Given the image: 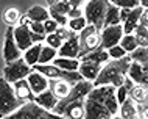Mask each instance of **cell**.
<instances>
[{"instance_id":"obj_39","label":"cell","mask_w":148,"mask_h":119,"mask_svg":"<svg viewBox=\"0 0 148 119\" xmlns=\"http://www.w3.org/2000/svg\"><path fill=\"white\" fill-rule=\"evenodd\" d=\"M72 33H73V31H70L67 27H58V30L55 31V35H56V36L61 39V41H66V39L69 38Z\"/></svg>"},{"instance_id":"obj_47","label":"cell","mask_w":148,"mask_h":119,"mask_svg":"<svg viewBox=\"0 0 148 119\" xmlns=\"http://www.w3.org/2000/svg\"><path fill=\"white\" fill-rule=\"evenodd\" d=\"M105 119H120L119 116H112V118H105Z\"/></svg>"},{"instance_id":"obj_20","label":"cell","mask_w":148,"mask_h":119,"mask_svg":"<svg viewBox=\"0 0 148 119\" xmlns=\"http://www.w3.org/2000/svg\"><path fill=\"white\" fill-rule=\"evenodd\" d=\"M70 88H72V85H69V83L64 82V80H50L49 82V89L59 99V100L69 94Z\"/></svg>"},{"instance_id":"obj_9","label":"cell","mask_w":148,"mask_h":119,"mask_svg":"<svg viewBox=\"0 0 148 119\" xmlns=\"http://www.w3.org/2000/svg\"><path fill=\"white\" fill-rule=\"evenodd\" d=\"M31 71H33V67L27 64V63L23 61V58H19V59H14V61L5 64V67H3V78H5L8 83L13 85L14 82L27 78V75H28Z\"/></svg>"},{"instance_id":"obj_6","label":"cell","mask_w":148,"mask_h":119,"mask_svg":"<svg viewBox=\"0 0 148 119\" xmlns=\"http://www.w3.org/2000/svg\"><path fill=\"white\" fill-rule=\"evenodd\" d=\"M108 6V0H87L84 5V19L87 25H94L98 31L103 28V19Z\"/></svg>"},{"instance_id":"obj_44","label":"cell","mask_w":148,"mask_h":119,"mask_svg":"<svg viewBox=\"0 0 148 119\" xmlns=\"http://www.w3.org/2000/svg\"><path fill=\"white\" fill-rule=\"evenodd\" d=\"M128 14H130V10H120V13H119L120 24H123V22H125V19L128 17Z\"/></svg>"},{"instance_id":"obj_12","label":"cell","mask_w":148,"mask_h":119,"mask_svg":"<svg viewBox=\"0 0 148 119\" xmlns=\"http://www.w3.org/2000/svg\"><path fill=\"white\" fill-rule=\"evenodd\" d=\"M3 58L6 63H11L14 59L22 58V52L19 50V47L16 46L14 35H13V27H8L5 33V42H3Z\"/></svg>"},{"instance_id":"obj_38","label":"cell","mask_w":148,"mask_h":119,"mask_svg":"<svg viewBox=\"0 0 148 119\" xmlns=\"http://www.w3.org/2000/svg\"><path fill=\"white\" fill-rule=\"evenodd\" d=\"M42 25H44V31H45V35H51V33H55V31L58 30V24L53 21V19H47L45 22H42Z\"/></svg>"},{"instance_id":"obj_18","label":"cell","mask_w":148,"mask_h":119,"mask_svg":"<svg viewBox=\"0 0 148 119\" xmlns=\"http://www.w3.org/2000/svg\"><path fill=\"white\" fill-rule=\"evenodd\" d=\"M33 102H36L39 107H42L44 110H47V111H51V110L56 107V104L59 102V99L55 96V94L51 93L50 89H45L44 93L38 94V96H34Z\"/></svg>"},{"instance_id":"obj_4","label":"cell","mask_w":148,"mask_h":119,"mask_svg":"<svg viewBox=\"0 0 148 119\" xmlns=\"http://www.w3.org/2000/svg\"><path fill=\"white\" fill-rule=\"evenodd\" d=\"M2 119H66L59 114H55L51 111H47L42 107H39L36 102H23V104L16 110L14 113L8 114Z\"/></svg>"},{"instance_id":"obj_26","label":"cell","mask_w":148,"mask_h":119,"mask_svg":"<svg viewBox=\"0 0 148 119\" xmlns=\"http://www.w3.org/2000/svg\"><path fill=\"white\" fill-rule=\"evenodd\" d=\"M51 64L59 67L62 71H78V66H79V59H73V58H61V57H56L51 61Z\"/></svg>"},{"instance_id":"obj_37","label":"cell","mask_w":148,"mask_h":119,"mask_svg":"<svg viewBox=\"0 0 148 119\" xmlns=\"http://www.w3.org/2000/svg\"><path fill=\"white\" fill-rule=\"evenodd\" d=\"M115 99H117V104L122 105L123 102L128 99V89L125 88V86H119V88H115Z\"/></svg>"},{"instance_id":"obj_36","label":"cell","mask_w":148,"mask_h":119,"mask_svg":"<svg viewBox=\"0 0 148 119\" xmlns=\"http://www.w3.org/2000/svg\"><path fill=\"white\" fill-rule=\"evenodd\" d=\"M44 41L47 42V46L51 47V49H55V50H58L59 47H61V44H62V41H61V39H59L55 33L45 35V39H44Z\"/></svg>"},{"instance_id":"obj_46","label":"cell","mask_w":148,"mask_h":119,"mask_svg":"<svg viewBox=\"0 0 148 119\" xmlns=\"http://www.w3.org/2000/svg\"><path fill=\"white\" fill-rule=\"evenodd\" d=\"M55 2H56V0H47V3H49V5H50V6H51V5H53V3H55Z\"/></svg>"},{"instance_id":"obj_13","label":"cell","mask_w":148,"mask_h":119,"mask_svg":"<svg viewBox=\"0 0 148 119\" xmlns=\"http://www.w3.org/2000/svg\"><path fill=\"white\" fill-rule=\"evenodd\" d=\"M58 57L61 58H73L78 59V53H79V46H78V35L72 33L66 41H62L61 47L56 50Z\"/></svg>"},{"instance_id":"obj_45","label":"cell","mask_w":148,"mask_h":119,"mask_svg":"<svg viewBox=\"0 0 148 119\" xmlns=\"http://www.w3.org/2000/svg\"><path fill=\"white\" fill-rule=\"evenodd\" d=\"M123 86H125V88H126L128 91H130V89H131V88H133V86H134V82H133V80H131V78H130V77H128V75H126L125 82H123Z\"/></svg>"},{"instance_id":"obj_43","label":"cell","mask_w":148,"mask_h":119,"mask_svg":"<svg viewBox=\"0 0 148 119\" xmlns=\"http://www.w3.org/2000/svg\"><path fill=\"white\" fill-rule=\"evenodd\" d=\"M30 19L27 17V14H23V16H21L19 17V22H17V25H21V27H28L30 25Z\"/></svg>"},{"instance_id":"obj_14","label":"cell","mask_w":148,"mask_h":119,"mask_svg":"<svg viewBox=\"0 0 148 119\" xmlns=\"http://www.w3.org/2000/svg\"><path fill=\"white\" fill-rule=\"evenodd\" d=\"M27 82H28V86L31 89V93L34 94V96H38V94L44 93L45 89H49V78L44 77L42 74L36 72V71H31V72L27 75Z\"/></svg>"},{"instance_id":"obj_30","label":"cell","mask_w":148,"mask_h":119,"mask_svg":"<svg viewBox=\"0 0 148 119\" xmlns=\"http://www.w3.org/2000/svg\"><path fill=\"white\" fill-rule=\"evenodd\" d=\"M119 46L122 47L128 55L139 47L137 41H136V38H134V35H123L122 39H120V42H119Z\"/></svg>"},{"instance_id":"obj_28","label":"cell","mask_w":148,"mask_h":119,"mask_svg":"<svg viewBox=\"0 0 148 119\" xmlns=\"http://www.w3.org/2000/svg\"><path fill=\"white\" fill-rule=\"evenodd\" d=\"M70 3L69 0H56V2L53 3V5L50 6L49 10V14H58V16H67L70 11Z\"/></svg>"},{"instance_id":"obj_7","label":"cell","mask_w":148,"mask_h":119,"mask_svg":"<svg viewBox=\"0 0 148 119\" xmlns=\"http://www.w3.org/2000/svg\"><path fill=\"white\" fill-rule=\"evenodd\" d=\"M78 46H79V53H78L79 59L81 57L94 52L95 49L100 47V31L94 25H86L78 33Z\"/></svg>"},{"instance_id":"obj_35","label":"cell","mask_w":148,"mask_h":119,"mask_svg":"<svg viewBox=\"0 0 148 119\" xmlns=\"http://www.w3.org/2000/svg\"><path fill=\"white\" fill-rule=\"evenodd\" d=\"M106 52H108V55H109L111 59H120V58L126 57V52H125V50H123L119 44L114 46V47H111V49H108Z\"/></svg>"},{"instance_id":"obj_34","label":"cell","mask_w":148,"mask_h":119,"mask_svg":"<svg viewBox=\"0 0 148 119\" xmlns=\"http://www.w3.org/2000/svg\"><path fill=\"white\" fill-rule=\"evenodd\" d=\"M108 2L120 10H133V8L139 6V0H108Z\"/></svg>"},{"instance_id":"obj_17","label":"cell","mask_w":148,"mask_h":119,"mask_svg":"<svg viewBox=\"0 0 148 119\" xmlns=\"http://www.w3.org/2000/svg\"><path fill=\"white\" fill-rule=\"evenodd\" d=\"M143 10H145V8H142V6H136L133 10H130L128 17L125 19V22L122 24L123 35H133L134 33L136 27L139 25V17H140V14L143 13Z\"/></svg>"},{"instance_id":"obj_24","label":"cell","mask_w":148,"mask_h":119,"mask_svg":"<svg viewBox=\"0 0 148 119\" xmlns=\"http://www.w3.org/2000/svg\"><path fill=\"white\" fill-rule=\"evenodd\" d=\"M41 49H42L41 42H39V44H33L30 49H27L25 52H23V55H22L23 61H25L28 66H31V67L36 66V64H38V61H39V53H41Z\"/></svg>"},{"instance_id":"obj_11","label":"cell","mask_w":148,"mask_h":119,"mask_svg":"<svg viewBox=\"0 0 148 119\" xmlns=\"http://www.w3.org/2000/svg\"><path fill=\"white\" fill-rule=\"evenodd\" d=\"M122 36H123L122 24L101 28V31H100V49L108 50L111 47L117 46L120 42V39H122Z\"/></svg>"},{"instance_id":"obj_1","label":"cell","mask_w":148,"mask_h":119,"mask_svg":"<svg viewBox=\"0 0 148 119\" xmlns=\"http://www.w3.org/2000/svg\"><path fill=\"white\" fill-rule=\"evenodd\" d=\"M119 114L115 88L97 86L84 97V119H105Z\"/></svg>"},{"instance_id":"obj_5","label":"cell","mask_w":148,"mask_h":119,"mask_svg":"<svg viewBox=\"0 0 148 119\" xmlns=\"http://www.w3.org/2000/svg\"><path fill=\"white\" fill-rule=\"evenodd\" d=\"M23 102L16 96L13 85L0 77V119L14 113Z\"/></svg>"},{"instance_id":"obj_23","label":"cell","mask_w":148,"mask_h":119,"mask_svg":"<svg viewBox=\"0 0 148 119\" xmlns=\"http://www.w3.org/2000/svg\"><path fill=\"white\" fill-rule=\"evenodd\" d=\"M128 97H130L136 105H143V104H147V86L134 85L133 88L128 91Z\"/></svg>"},{"instance_id":"obj_33","label":"cell","mask_w":148,"mask_h":119,"mask_svg":"<svg viewBox=\"0 0 148 119\" xmlns=\"http://www.w3.org/2000/svg\"><path fill=\"white\" fill-rule=\"evenodd\" d=\"M86 25H87V22H86L84 16H81V17H77V19H69L66 27H67V28H69L70 31H73V33L78 35Z\"/></svg>"},{"instance_id":"obj_40","label":"cell","mask_w":148,"mask_h":119,"mask_svg":"<svg viewBox=\"0 0 148 119\" xmlns=\"http://www.w3.org/2000/svg\"><path fill=\"white\" fill-rule=\"evenodd\" d=\"M28 28H30V31H33V33H36V35H42V36H45L44 25H42L41 22H30Z\"/></svg>"},{"instance_id":"obj_32","label":"cell","mask_w":148,"mask_h":119,"mask_svg":"<svg viewBox=\"0 0 148 119\" xmlns=\"http://www.w3.org/2000/svg\"><path fill=\"white\" fill-rule=\"evenodd\" d=\"M133 35H134L136 41H137L139 47H147L148 46V27L137 25Z\"/></svg>"},{"instance_id":"obj_21","label":"cell","mask_w":148,"mask_h":119,"mask_svg":"<svg viewBox=\"0 0 148 119\" xmlns=\"http://www.w3.org/2000/svg\"><path fill=\"white\" fill-rule=\"evenodd\" d=\"M27 17H28L31 22H41L42 24V22H45L47 19H50V14H49V10H45L44 6L34 5L27 11Z\"/></svg>"},{"instance_id":"obj_16","label":"cell","mask_w":148,"mask_h":119,"mask_svg":"<svg viewBox=\"0 0 148 119\" xmlns=\"http://www.w3.org/2000/svg\"><path fill=\"white\" fill-rule=\"evenodd\" d=\"M61 116L66 119H84V99H79L64 107Z\"/></svg>"},{"instance_id":"obj_42","label":"cell","mask_w":148,"mask_h":119,"mask_svg":"<svg viewBox=\"0 0 148 119\" xmlns=\"http://www.w3.org/2000/svg\"><path fill=\"white\" fill-rule=\"evenodd\" d=\"M139 25L148 27V11L147 10H143V13L140 14V17H139Z\"/></svg>"},{"instance_id":"obj_19","label":"cell","mask_w":148,"mask_h":119,"mask_svg":"<svg viewBox=\"0 0 148 119\" xmlns=\"http://www.w3.org/2000/svg\"><path fill=\"white\" fill-rule=\"evenodd\" d=\"M13 89H14L16 96L21 99L22 102H30V100H33V99H34V94L31 93L27 78L19 80V82H14L13 83Z\"/></svg>"},{"instance_id":"obj_8","label":"cell","mask_w":148,"mask_h":119,"mask_svg":"<svg viewBox=\"0 0 148 119\" xmlns=\"http://www.w3.org/2000/svg\"><path fill=\"white\" fill-rule=\"evenodd\" d=\"M94 88V85H92V82H87V80H81L78 83H75L73 86L70 88L69 94H67L64 99H61V100L56 104V107H55L53 110H51V113L55 114H59L61 116V111L64 110V107H67L69 104H72V102L75 100H79V99H84L87 94H89V91Z\"/></svg>"},{"instance_id":"obj_31","label":"cell","mask_w":148,"mask_h":119,"mask_svg":"<svg viewBox=\"0 0 148 119\" xmlns=\"http://www.w3.org/2000/svg\"><path fill=\"white\" fill-rule=\"evenodd\" d=\"M130 58H131V61H136V63H139V64H142V66H147V63H148L147 47H137L136 50H133V52L130 53Z\"/></svg>"},{"instance_id":"obj_25","label":"cell","mask_w":148,"mask_h":119,"mask_svg":"<svg viewBox=\"0 0 148 119\" xmlns=\"http://www.w3.org/2000/svg\"><path fill=\"white\" fill-rule=\"evenodd\" d=\"M136 114H137V105H136L130 97H128L122 105H119V114L117 116L120 119H131L133 116H136Z\"/></svg>"},{"instance_id":"obj_15","label":"cell","mask_w":148,"mask_h":119,"mask_svg":"<svg viewBox=\"0 0 148 119\" xmlns=\"http://www.w3.org/2000/svg\"><path fill=\"white\" fill-rule=\"evenodd\" d=\"M128 77L134 82V85H148V67L142 66L136 61H131L130 69H128Z\"/></svg>"},{"instance_id":"obj_3","label":"cell","mask_w":148,"mask_h":119,"mask_svg":"<svg viewBox=\"0 0 148 119\" xmlns=\"http://www.w3.org/2000/svg\"><path fill=\"white\" fill-rule=\"evenodd\" d=\"M109 55H108L106 50L103 49H95L94 52L84 55V57L79 58V66H78V71L77 72L81 75L83 80H87V82H94L97 78V75L100 72L103 64H106L109 61Z\"/></svg>"},{"instance_id":"obj_10","label":"cell","mask_w":148,"mask_h":119,"mask_svg":"<svg viewBox=\"0 0 148 119\" xmlns=\"http://www.w3.org/2000/svg\"><path fill=\"white\" fill-rule=\"evenodd\" d=\"M13 35H14L16 46L19 47L21 52H25L33 44H39L45 39V36H42V35H36L33 31H30L28 27H21V25L13 27Z\"/></svg>"},{"instance_id":"obj_22","label":"cell","mask_w":148,"mask_h":119,"mask_svg":"<svg viewBox=\"0 0 148 119\" xmlns=\"http://www.w3.org/2000/svg\"><path fill=\"white\" fill-rule=\"evenodd\" d=\"M119 13H120V8L111 5L108 2L106 11H105V19H103V28L105 27H112V25H119L120 19H119Z\"/></svg>"},{"instance_id":"obj_27","label":"cell","mask_w":148,"mask_h":119,"mask_svg":"<svg viewBox=\"0 0 148 119\" xmlns=\"http://www.w3.org/2000/svg\"><path fill=\"white\" fill-rule=\"evenodd\" d=\"M19 17H21V13H19V10H17V8H14V6L6 8V10L3 11V14H2L3 22H5L8 27H16V25H17Z\"/></svg>"},{"instance_id":"obj_2","label":"cell","mask_w":148,"mask_h":119,"mask_svg":"<svg viewBox=\"0 0 148 119\" xmlns=\"http://www.w3.org/2000/svg\"><path fill=\"white\" fill-rule=\"evenodd\" d=\"M130 64H131L130 55L120 59H109L106 64L101 66L97 78L92 82L94 88H97V86H112V88L122 86L128 75Z\"/></svg>"},{"instance_id":"obj_41","label":"cell","mask_w":148,"mask_h":119,"mask_svg":"<svg viewBox=\"0 0 148 119\" xmlns=\"http://www.w3.org/2000/svg\"><path fill=\"white\" fill-rule=\"evenodd\" d=\"M83 16V10L81 8H70L69 14H67V19H77Z\"/></svg>"},{"instance_id":"obj_29","label":"cell","mask_w":148,"mask_h":119,"mask_svg":"<svg viewBox=\"0 0 148 119\" xmlns=\"http://www.w3.org/2000/svg\"><path fill=\"white\" fill-rule=\"evenodd\" d=\"M56 57H58V53H56L55 49H51V47H49V46H42L41 53H39L38 64H50Z\"/></svg>"}]
</instances>
